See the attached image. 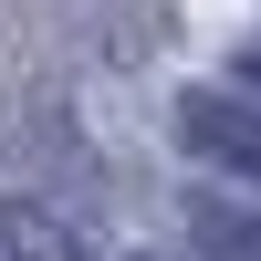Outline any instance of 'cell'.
<instances>
[{
  "mask_svg": "<svg viewBox=\"0 0 261 261\" xmlns=\"http://www.w3.org/2000/svg\"><path fill=\"white\" fill-rule=\"evenodd\" d=\"M178 146L209 157L220 178H261V105H241V94H188L178 105Z\"/></svg>",
  "mask_w": 261,
  "mask_h": 261,
  "instance_id": "1",
  "label": "cell"
},
{
  "mask_svg": "<svg viewBox=\"0 0 261 261\" xmlns=\"http://www.w3.org/2000/svg\"><path fill=\"white\" fill-rule=\"evenodd\" d=\"M0 261H84V241L32 199H0Z\"/></svg>",
  "mask_w": 261,
  "mask_h": 261,
  "instance_id": "2",
  "label": "cell"
},
{
  "mask_svg": "<svg viewBox=\"0 0 261 261\" xmlns=\"http://www.w3.org/2000/svg\"><path fill=\"white\" fill-rule=\"evenodd\" d=\"M188 230H199V241L220 251V261H261V220H241V209H199Z\"/></svg>",
  "mask_w": 261,
  "mask_h": 261,
  "instance_id": "3",
  "label": "cell"
},
{
  "mask_svg": "<svg viewBox=\"0 0 261 261\" xmlns=\"http://www.w3.org/2000/svg\"><path fill=\"white\" fill-rule=\"evenodd\" d=\"M241 63H251V73H261V42H251V53H241Z\"/></svg>",
  "mask_w": 261,
  "mask_h": 261,
  "instance_id": "4",
  "label": "cell"
}]
</instances>
